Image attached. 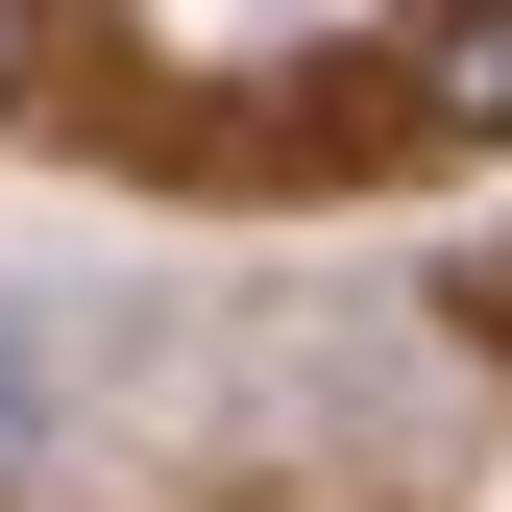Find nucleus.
Listing matches in <instances>:
<instances>
[{
  "instance_id": "2",
  "label": "nucleus",
  "mask_w": 512,
  "mask_h": 512,
  "mask_svg": "<svg viewBox=\"0 0 512 512\" xmlns=\"http://www.w3.org/2000/svg\"><path fill=\"white\" fill-rule=\"evenodd\" d=\"M49 25H74V0H0V98H25V74H49Z\"/></svg>"
},
{
  "instance_id": "3",
  "label": "nucleus",
  "mask_w": 512,
  "mask_h": 512,
  "mask_svg": "<svg viewBox=\"0 0 512 512\" xmlns=\"http://www.w3.org/2000/svg\"><path fill=\"white\" fill-rule=\"evenodd\" d=\"M0 439H25V366H0Z\"/></svg>"
},
{
  "instance_id": "1",
  "label": "nucleus",
  "mask_w": 512,
  "mask_h": 512,
  "mask_svg": "<svg viewBox=\"0 0 512 512\" xmlns=\"http://www.w3.org/2000/svg\"><path fill=\"white\" fill-rule=\"evenodd\" d=\"M415 98H439V122H464V147H512V0H464V25H439V49H415Z\"/></svg>"
}]
</instances>
